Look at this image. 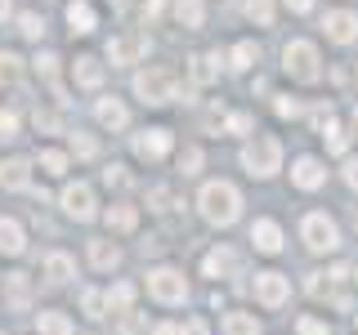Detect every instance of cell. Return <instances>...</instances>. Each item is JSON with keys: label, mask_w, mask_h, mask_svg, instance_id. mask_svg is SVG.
Segmentation results:
<instances>
[{"label": "cell", "mask_w": 358, "mask_h": 335, "mask_svg": "<svg viewBox=\"0 0 358 335\" xmlns=\"http://www.w3.org/2000/svg\"><path fill=\"white\" fill-rule=\"evenodd\" d=\"M197 206H201V219H206V223H220V228H229V223L242 215V197H238V188L224 184V179H215V184L201 188Z\"/></svg>", "instance_id": "6da1fadb"}, {"label": "cell", "mask_w": 358, "mask_h": 335, "mask_svg": "<svg viewBox=\"0 0 358 335\" xmlns=\"http://www.w3.org/2000/svg\"><path fill=\"white\" fill-rule=\"evenodd\" d=\"M242 165H246V174H255V179L278 174V165H282V143H278L273 134H255L242 148Z\"/></svg>", "instance_id": "7a4b0ae2"}, {"label": "cell", "mask_w": 358, "mask_h": 335, "mask_svg": "<svg viewBox=\"0 0 358 335\" xmlns=\"http://www.w3.org/2000/svg\"><path fill=\"white\" fill-rule=\"evenodd\" d=\"M134 94H139L143 103H171L179 94V81H175V72H166V67H148V72L134 76Z\"/></svg>", "instance_id": "3957f363"}, {"label": "cell", "mask_w": 358, "mask_h": 335, "mask_svg": "<svg viewBox=\"0 0 358 335\" xmlns=\"http://www.w3.org/2000/svg\"><path fill=\"white\" fill-rule=\"evenodd\" d=\"M282 67L287 76H296V81H318L322 67H318V50H313L309 40H287L282 50Z\"/></svg>", "instance_id": "277c9868"}, {"label": "cell", "mask_w": 358, "mask_h": 335, "mask_svg": "<svg viewBox=\"0 0 358 335\" xmlns=\"http://www.w3.org/2000/svg\"><path fill=\"white\" fill-rule=\"evenodd\" d=\"M148 295L157 304H184L188 299V282L179 268H152L148 273Z\"/></svg>", "instance_id": "5b68a950"}, {"label": "cell", "mask_w": 358, "mask_h": 335, "mask_svg": "<svg viewBox=\"0 0 358 335\" xmlns=\"http://www.w3.org/2000/svg\"><path fill=\"white\" fill-rule=\"evenodd\" d=\"M300 237H305V246L313 255H327L341 246V232H336V223L322 215V210H313V215H305V223H300Z\"/></svg>", "instance_id": "8992f818"}, {"label": "cell", "mask_w": 358, "mask_h": 335, "mask_svg": "<svg viewBox=\"0 0 358 335\" xmlns=\"http://www.w3.org/2000/svg\"><path fill=\"white\" fill-rule=\"evenodd\" d=\"M255 299H260L264 308H282L291 299V282L282 273H255Z\"/></svg>", "instance_id": "52a82bcc"}, {"label": "cell", "mask_w": 358, "mask_h": 335, "mask_svg": "<svg viewBox=\"0 0 358 335\" xmlns=\"http://www.w3.org/2000/svg\"><path fill=\"white\" fill-rule=\"evenodd\" d=\"M63 210L72 219H94V188L90 184H67L63 188Z\"/></svg>", "instance_id": "ba28073f"}, {"label": "cell", "mask_w": 358, "mask_h": 335, "mask_svg": "<svg viewBox=\"0 0 358 335\" xmlns=\"http://www.w3.org/2000/svg\"><path fill=\"white\" fill-rule=\"evenodd\" d=\"M291 184H296V188H305V193H313V188H322V184H327V170H322V161H318V156H300V161L291 165Z\"/></svg>", "instance_id": "9c48e42d"}, {"label": "cell", "mask_w": 358, "mask_h": 335, "mask_svg": "<svg viewBox=\"0 0 358 335\" xmlns=\"http://www.w3.org/2000/svg\"><path fill=\"white\" fill-rule=\"evenodd\" d=\"M0 188H9V193H22V188H31V161H22V156H9V161H0Z\"/></svg>", "instance_id": "30bf717a"}, {"label": "cell", "mask_w": 358, "mask_h": 335, "mask_svg": "<svg viewBox=\"0 0 358 335\" xmlns=\"http://www.w3.org/2000/svg\"><path fill=\"white\" fill-rule=\"evenodd\" d=\"M134 152H139L143 161H162V156L171 152V130H143L139 139H134Z\"/></svg>", "instance_id": "8fae6325"}, {"label": "cell", "mask_w": 358, "mask_h": 335, "mask_svg": "<svg viewBox=\"0 0 358 335\" xmlns=\"http://www.w3.org/2000/svg\"><path fill=\"white\" fill-rule=\"evenodd\" d=\"M322 31H327L336 45H350V40L358 36V18H354V14H345V9H336V14L322 18Z\"/></svg>", "instance_id": "7c38bea8"}, {"label": "cell", "mask_w": 358, "mask_h": 335, "mask_svg": "<svg viewBox=\"0 0 358 335\" xmlns=\"http://www.w3.org/2000/svg\"><path fill=\"white\" fill-rule=\"evenodd\" d=\"M251 241H255V251H264V255H278V251H282V228H278L273 219H255V228H251Z\"/></svg>", "instance_id": "4fadbf2b"}, {"label": "cell", "mask_w": 358, "mask_h": 335, "mask_svg": "<svg viewBox=\"0 0 358 335\" xmlns=\"http://www.w3.org/2000/svg\"><path fill=\"white\" fill-rule=\"evenodd\" d=\"M143 50H148V40H143V36H117V40H108V59L112 63H134Z\"/></svg>", "instance_id": "5bb4252c"}, {"label": "cell", "mask_w": 358, "mask_h": 335, "mask_svg": "<svg viewBox=\"0 0 358 335\" xmlns=\"http://www.w3.org/2000/svg\"><path fill=\"white\" fill-rule=\"evenodd\" d=\"M27 251V232L18 219H0V255H22Z\"/></svg>", "instance_id": "9a60e30c"}, {"label": "cell", "mask_w": 358, "mask_h": 335, "mask_svg": "<svg viewBox=\"0 0 358 335\" xmlns=\"http://www.w3.org/2000/svg\"><path fill=\"white\" fill-rule=\"evenodd\" d=\"M76 273V264H72V255H63V251H50L45 255V282H54V286H63L67 277Z\"/></svg>", "instance_id": "2e32d148"}, {"label": "cell", "mask_w": 358, "mask_h": 335, "mask_svg": "<svg viewBox=\"0 0 358 335\" xmlns=\"http://www.w3.org/2000/svg\"><path fill=\"white\" fill-rule=\"evenodd\" d=\"M188 76H193V85H210L220 76V54H197V59H188Z\"/></svg>", "instance_id": "e0dca14e"}, {"label": "cell", "mask_w": 358, "mask_h": 335, "mask_svg": "<svg viewBox=\"0 0 358 335\" xmlns=\"http://www.w3.org/2000/svg\"><path fill=\"white\" fill-rule=\"evenodd\" d=\"M175 22L188 31H197L201 22H206V5L201 0H175Z\"/></svg>", "instance_id": "ac0fdd59"}, {"label": "cell", "mask_w": 358, "mask_h": 335, "mask_svg": "<svg viewBox=\"0 0 358 335\" xmlns=\"http://www.w3.org/2000/svg\"><path fill=\"white\" fill-rule=\"evenodd\" d=\"M94 117L103 121L108 130H121V126H126V121H130V117H126V103H121V98H99Z\"/></svg>", "instance_id": "d6986e66"}, {"label": "cell", "mask_w": 358, "mask_h": 335, "mask_svg": "<svg viewBox=\"0 0 358 335\" xmlns=\"http://www.w3.org/2000/svg\"><path fill=\"white\" fill-rule=\"evenodd\" d=\"M72 72H76V85H85V89L103 85V63H99V59H90V54L72 63Z\"/></svg>", "instance_id": "ffe728a7"}, {"label": "cell", "mask_w": 358, "mask_h": 335, "mask_svg": "<svg viewBox=\"0 0 358 335\" xmlns=\"http://www.w3.org/2000/svg\"><path fill=\"white\" fill-rule=\"evenodd\" d=\"M67 22H72L76 36H90V31H94V9H90L85 0H72V5H67Z\"/></svg>", "instance_id": "44dd1931"}, {"label": "cell", "mask_w": 358, "mask_h": 335, "mask_svg": "<svg viewBox=\"0 0 358 335\" xmlns=\"http://www.w3.org/2000/svg\"><path fill=\"white\" fill-rule=\"evenodd\" d=\"M90 264L103 268V273H112V268L121 264V251H117L112 241H90Z\"/></svg>", "instance_id": "7402d4cb"}, {"label": "cell", "mask_w": 358, "mask_h": 335, "mask_svg": "<svg viewBox=\"0 0 358 335\" xmlns=\"http://www.w3.org/2000/svg\"><path fill=\"white\" fill-rule=\"evenodd\" d=\"M5 290H9V304H14V308H27V304H31V282H27V273H9V277H5Z\"/></svg>", "instance_id": "603a6c76"}, {"label": "cell", "mask_w": 358, "mask_h": 335, "mask_svg": "<svg viewBox=\"0 0 358 335\" xmlns=\"http://www.w3.org/2000/svg\"><path fill=\"white\" fill-rule=\"evenodd\" d=\"M36 335H72V322H67V313L45 308L41 318H36Z\"/></svg>", "instance_id": "cb8c5ba5"}, {"label": "cell", "mask_w": 358, "mask_h": 335, "mask_svg": "<svg viewBox=\"0 0 358 335\" xmlns=\"http://www.w3.org/2000/svg\"><path fill=\"white\" fill-rule=\"evenodd\" d=\"M224 335H260L255 313H224Z\"/></svg>", "instance_id": "d4e9b609"}, {"label": "cell", "mask_w": 358, "mask_h": 335, "mask_svg": "<svg viewBox=\"0 0 358 335\" xmlns=\"http://www.w3.org/2000/svg\"><path fill=\"white\" fill-rule=\"evenodd\" d=\"M36 72H41V81L59 94V103H67V98H63V85H59V59H54V54H36Z\"/></svg>", "instance_id": "484cf974"}, {"label": "cell", "mask_w": 358, "mask_h": 335, "mask_svg": "<svg viewBox=\"0 0 358 335\" xmlns=\"http://www.w3.org/2000/svg\"><path fill=\"white\" fill-rule=\"evenodd\" d=\"M103 223L112 232H134V223H139V215H134V206H112L108 215H103Z\"/></svg>", "instance_id": "4316f807"}, {"label": "cell", "mask_w": 358, "mask_h": 335, "mask_svg": "<svg viewBox=\"0 0 358 335\" xmlns=\"http://www.w3.org/2000/svg\"><path fill=\"white\" fill-rule=\"evenodd\" d=\"M18 81H22V59L0 50V85H18Z\"/></svg>", "instance_id": "83f0119b"}, {"label": "cell", "mask_w": 358, "mask_h": 335, "mask_svg": "<svg viewBox=\"0 0 358 335\" xmlns=\"http://www.w3.org/2000/svg\"><path fill=\"white\" fill-rule=\"evenodd\" d=\"M233 264H238V255H233V251H210L206 260H201V268H206L210 277H224V273H229Z\"/></svg>", "instance_id": "f1b7e54d"}, {"label": "cell", "mask_w": 358, "mask_h": 335, "mask_svg": "<svg viewBox=\"0 0 358 335\" xmlns=\"http://www.w3.org/2000/svg\"><path fill=\"white\" fill-rule=\"evenodd\" d=\"M36 165H41L45 174H63V170H67V156H63L59 148H41V152H36Z\"/></svg>", "instance_id": "f546056e"}, {"label": "cell", "mask_w": 358, "mask_h": 335, "mask_svg": "<svg viewBox=\"0 0 358 335\" xmlns=\"http://www.w3.org/2000/svg\"><path fill=\"white\" fill-rule=\"evenodd\" d=\"M255 63H260V45H255V40H242L238 50H233V67L246 72V67H255Z\"/></svg>", "instance_id": "4dcf8cb0"}, {"label": "cell", "mask_w": 358, "mask_h": 335, "mask_svg": "<svg viewBox=\"0 0 358 335\" xmlns=\"http://www.w3.org/2000/svg\"><path fill=\"white\" fill-rule=\"evenodd\" d=\"M130 304H134V286L130 282H117V286L108 290V308H121V313H126Z\"/></svg>", "instance_id": "1f68e13d"}, {"label": "cell", "mask_w": 358, "mask_h": 335, "mask_svg": "<svg viewBox=\"0 0 358 335\" xmlns=\"http://www.w3.org/2000/svg\"><path fill=\"white\" fill-rule=\"evenodd\" d=\"M31 121H36V130H45V134H59L63 130V117H59V112H50V107H36V112H31Z\"/></svg>", "instance_id": "d6a6232c"}, {"label": "cell", "mask_w": 358, "mask_h": 335, "mask_svg": "<svg viewBox=\"0 0 358 335\" xmlns=\"http://www.w3.org/2000/svg\"><path fill=\"white\" fill-rule=\"evenodd\" d=\"M246 18L268 27V22H273V5H268V0H246Z\"/></svg>", "instance_id": "836d02e7"}, {"label": "cell", "mask_w": 358, "mask_h": 335, "mask_svg": "<svg viewBox=\"0 0 358 335\" xmlns=\"http://www.w3.org/2000/svg\"><path fill=\"white\" fill-rule=\"evenodd\" d=\"M81 308H85V318H103L108 295H99V290H85V295H81Z\"/></svg>", "instance_id": "e575fe53"}, {"label": "cell", "mask_w": 358, "mask_h": 335, "mask_svg": "<svg viewBox=\"0 0 358 335\" xmlns=\"http://www.w3.org/2000/svg\"><path fill=\"white\" fill-rule=\"evenodd\" d=\"M152 210H157V215H171V206H175V193H171V188H152Z\"/></svg>", "instance_id": "d590c367"}, {"label": "cell", "mask_w": 358, "mask_h": 335, "mask_svg": "<svg viewBox=\"0 0 358 335\" xmlns=\"http://www.w3.org/2000/svg\"><path fill=\"white\" fill-rule=\"evenodd\" d=\"M18 31H22V36H27V40H41V31H45V22H41L36 14H22V18H18Z\"/></svg>", "instance_id": "8d00e7d4"}, {"label": "cell", "mask_w": 358, "mask_h": 335, "mask_svg": "<svg viewBox=\"0 0 358 335\" xmlns=\"http://www.w3.org/2000/svg\"><path fill=\"white\" fill-rule=\"evenodd\" d=\"M331 282H336V277L331 273H309V295H331Z\"/></svg>", "instance_id": "74e56055"}, {"label": "cell", "mask_w": 358, "mask_h": 335, "mask_svg": "<svg viewBox=\"0 0 358 335\" xmlns=\"http://www.w3.org/2000/svg\"><path fill=\"white\" fill-rule=\"evenodd\" d=\"M273 112H278V117H287V121H296V117H300V112H305V107H300V103H296V98H291V94H278Z\"/></svg>", "instance_id": "f35d334b"}, {"label": "cell", "mask_w": 358, "mask_h": 335, "mask_svg": "<svg viewBox=\"0 0 358 335\" xmlns=\"http://www.w3.org/2000/svg\"><path fill=\"white\" fill-rule=\"evenodd\" d=\"M103 184H108V188H130L126 165H108V170H103Z\"/></svg>", "instance_id": "ab89813d"}, {"label": "cell", "mask_w": 358, "mask_h": 335, "mask_svg": "<svg viewBox=\"0 0 358 335\" xmlns=\"http://www.w3.org/2000/svg\"><path fill=\"white\" fill-rule=\"evenodd\" d=\"M72 152H76V156H94V152H99V143L90 139V134L76 130V134H72Z\"/></svg>", "instance_id": "60d3db41"}, {"label": "cell", "mask_w": 358, "mask_h": 335, "mask_svg": "<svg viewBox=\"0 0 358 335\" xmlns=\"http://www.w3.org/2000/svg\"><path fill=\"white\" fill-rule=\"evenodd\" d=\"M322 139H327V152H345V148H350L345 130H336V126H327V130H322Z\"/></svg>", "instance_id": "b9f144b4"}, {"label": "cell", "mask_w": 358, "mask_h": 335, "mask_svg": "<svg viewBox=\"0 0 358 335\" xmlns=\"http://www.w3.org/2000/svg\"><path fill=\"white\" fill-rule=\"evenodd\" d=\"M9 139H18V117L14 112H0V143H9Z\"/></svg>", "instance_id": "7bdbcfd3"}, {"label": "cell", "mask_w": 358, "mask_h": 335, "mask_svg": "<svg viewBox=\"0 0 358 335\" xmlns=\"http://www.w3.org/2000/svg\"><path fill=\"white\" fill-rule=\"evenodd\" d=\"M309 121H313V130H327V126H336V121H331V103H318V107L309 112Z\"/></svg>", "instance_id": "ee69618b"}, {"label": "cell", "mask_w": 358, "mask_h": 335, "mask_svg": "<svg viewBox=\"0 0 358 335\" xmlns=\"http://www.w3.org/2000/svg\"><path fill=\"white\" fill-rule=\"evenodd\" d=\"M121 335H148V322H143L139 313H126V322H121Z\"/></svg>", "instance_id": "f6af8a7d"}, {"label": "cell", "mask_w": 358, "mask_h": 335, "mask_svg": "<svg viewBox=\"0 0 358 335\" xmlns=\"http://www.w3.org/2000/svg\"><path fill=\"white\" fill-rule=\"evenodd\" d=\"M224 126H229L233 134H246V130H251V126H255V121H251V117H246V112H233V117H229V121H224Z\"/></svg>", "instance_id": "bcb514c9"}, {"label": "cell", "mask_w": 358, "mask_h": 335, "mask_svg": "<svg viewBox=\"0 0 358 335\" xmlns=\"http://www.w3.org/2000/svg\"><path fill=\"white\" fill-rule=\"evenodd\" d=\"M197 165H201V152L197 148H188L184 156H179V170H184V174H197Z\"/></svg>", "instance_id": "7dc6e473"}, {"label": "cell", "mask_w": 358, "mask_h": 335, "mask_svg": "<svg viewBox=\"0 0 358 335\" xmlns=\"http://www.w3.org/2000/svg\"><path fill=\"white\" fill-rule=\"evenodd\" d=\"M300 335H327V327L318 318H300Z\"/></svg>", "instance_id": "c3c4849f"}, {"label": "cell", "mask_w": 358, "mask_h": 335, "mask_svg": "<svg viewBox=\"0 0 358 335\" xmlns=\"http://www.w3.org/2000/svg\"><path fill=\"white\" fill-rule=\"evenodd\" d=\"M345 184L358 193V161H345Z\"/></svg>", "instance_id": "681fc988"}, {"label": "cell", "mask_w": 358, "mask_h": 335, "mask_svg": "<svg viewBox=\"0 0 358 335\" xmlns=\"http://www.w3.org/2000/svg\"><path fill=\"white\" fill-rule=\"evenodd\" d=\"M179 331H184V335H206V322H197V318H193L188 327H179Z\"/></svg>", "instance_id": "f907efd6"}, {"label": "cell", "mask_w": 358, "mask_h": 335, "mask_svg": "<svg viewBox=\"0 0 358 335\" xmlns=\"http://www.w3.org/2000/svg\"><path fill=\"white\" fill-rule=\"evenodd\" d=\"M287 5L296 9V14H309V9H313V0H287Z\"/></svg>", "instance_id": "816d5d0a"}, {"label": "cell", "mask_w": 358, "mask_h": 335, "mask_svg": "<svg viewBox=\"0 0 358 335\" xmlns=\"http://www.w3.org/2000/svg\"><path fill=\"white\" fill-rule=\"evenodd\" d=\"M112 9H130V0H112Z\"/></svg>", "instance_id": "f5cc1de1"}, {"label": "cell", "mask_w": 358, "mask_h": 335, "mask_svg": "<svg viewBox=\"0 0 358 335\" xmlns=\"http://www.w3.org/2000/svg\"><path fill=\"white\" fill-rule=\"evenodd\" d=\"M9 14V0H0V18H5Z\"/></svg>", "instance_id": "db71d44e"}, {"label": "cell", "mask_w": 358, "mask_h": 335, "mask_svg": "<svg viewBox=\"0 0 358 335\" xmlns=\"http://www.w3.org/2000/svg\"><path fill=\"white\" fill-rule=\"evenodd\" d=\"M354 134H358V107H354Z\"/></svg>", "instance_id": "11a10c76"}, {"label": "cell", "mask_w": 358, "mask_h": 335, "mask_svg": "<svg viewBox=\"0 0 358 335\" xmlns=\"http://www.w3.org/2000/svg\"><path fill=\"white\" fill-rule=\"evenodd\" d=\"M354 228H358V215H354Z\"/></svg>", "instance_id": "9f6ffc18"}, {"label": "cell", "mask_w": 358, "mask_h": 335, "mask_svg": "<svg viewBox=\"0 0 358 335\" xmlns=\"http://www.w3.org/2000/svg\"><path fill=\"white\" fill-rule=\"evenodd\" d=\"M0 335H5V331H0Z\"/></svg>", "instance_id": "6f0895ef"}]
</instances>
